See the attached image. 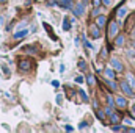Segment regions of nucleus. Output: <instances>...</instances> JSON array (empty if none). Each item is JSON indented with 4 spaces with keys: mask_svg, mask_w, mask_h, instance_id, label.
Segmentation results:
<instances>
[{
    "mask_svg": "<svg viewBox=\"0 0 135 133\" xmlns=\"http://www.w3.org/2000/svg\"><path fill=\"white\" fill-rule=\"evenodd\" d=\"M90 33H91V38H93V39H99V38H101V27H99L98 24H96V25H91Z\"/></svg>",
    "mask_w": 135,
    "mask_h": 133,
    "instance_id": "1",
    "label": "nucleus"
},
{
    "mask_svg": "<svg viewBox=\"0 0 135 133\" xmlns=\"http://www.w3.org/2000/svg\"><path fill=\"white\" fill-rule=\"evenodd\" d=\"M118 33V24L116 22H110L108 24V38H115Z\"/></svg>",
    "mask_w": 135,
    "mask_h": 133,
    "instance_id": "2",
    "label": "nucleus"
},
{
    "mask_svg": "<svg viewBox=\"0 0 135 133\" xmlns=\"http://www.w3.org/2000/svg\"><path fill=\"white\" fill-rule=\"evenodd\" d=\"M19 69L21 70H30L32 69V61L30 60H21L19 61Z\"/></svg>",
    "mask_w": 135,
    "mask_h": 133,
    "instance_id": "3",
    "label": "nucleus"
},
{
    "mask_svg": "<svg viewBox=\"0 0 135 133\" xmlns=\"http://www.w3.org/2000/svg\"><path fill=\"white\" fill-rule=\"evenodd\" d=\"M121 89H123V93H124L126 96H134V91L131 89V86H129L127 81H123V83H121Z\"/></svg>",
    "mask_w": 135,
    "mask_h": 133,
    "instance_id": "4",
    "label": "nucleus"
},
{
    "mask_svg": "<svg viewBox=\"0 0 135 133\" xmlns=\"http://www.w3.org/2000/svg\"><path fill=\"white\" fill-rule=\"evenodd\" d=\"M72 9H74L75 16H79V17H80V16H82V14L85 13V5H83V3H79V5H75V6H74Z\"/></svg>",
    "mask_w": 135,
    "mask_h": 133,
    "instance_id": "5",
    "label": "nucleus"
},
{
    "mask_svg": "<svg viewBox=\"0 0 135 133\" xmlns=\"http://www.w3.org/2000/svg\"><path fill=\"white\" fill-rule=\"evenodd\" d=\"M112 66H113V69L115 70H118V72H121L124 67H123V64H121V61L118 60V58H112Z\"/></svg>",
    "mask_w": 135,
    "mask_h": 133,
    "instance_id": "6",
    "label": "nucleus"
},
{
    "mask_svg": "<svg viewBox=\"0 0 135 133\" xmlns=\"http://www.w3.org/2000/svg\"><path fill=\"white\" fill-rule=\"evenodd\" d=\"M44 28H46V32H47V33L50 34V38H52L54 41H57V34L54 33V30H52V27H50L49 24H46V22H44Z\"/></svg>",
    "mask_w": 135,
    "mask_h": 133,
    "instance_id": "7",
    "label": "nucleus"
},
{
    "mask_svg": "<svg viewBox=\"0 0 135 133\" xmlns=\"http://www.w3.org/2000/svg\"><path fill=\"white\" fill-rule=\"evenodd\" d=\"M104 77H107V78L113 80V78H115V70H113V69H110V67H107V69L104 70Z\"/></svg>",
    "mask_w": 135,
    "mask_h": 133,
    "instance_id": "8",
    "label": "nucleus"
},
{
    "mask_svg": "<svg viewBox=\"0 0 135 133\" xmlns=\"http://www.w3.org/2000/svg\"><path fill=\"white\" fill-rule=\"evenodd\" d=\"M60 6H63V8H69V9H72V8H74L72 0H60Z\"/></svg>",
    "mask_w": 135,
    "mask_h": 133,
    "instance_id": "9",
    "label": "nucleus"
},
{
    "mask_svg": "<svg viewBox=\"0 0 135 133\" xmlns=\"http://www.w3.org/2000/svg\"><path fill=\"white\" fill-rule=\"evenodd\" d=\"M116 102H115V103H116V105H118V106H119V108H124V106H126V105H127V100L124 99V97H116Z\"/></svg>",
    "mask_w": 135,
    "mask_h": 133,
    "instance_id": "10",
    "label": "nucleus"
},
{
    "mask_svg": "<svg viewBox=\"0 0 135 133\" xmlns=\"http://www.w3.org/2000/svg\"><path fill=\"white\" fill-rule=\"evenodd\" d=\"M27 33H28V30H21V32H17V33L14 34V39L19 41V39H22L24 36H27Z\"/></svg>",
    "mask_w": 135,
    "mask_h": 133,
    "instance_id": "11",
    "label": "nucleus"
},
{
    "mask_svg": "<svg viewBox=\"0 0 135 133\" xmlns=\"http://www.w3.org/2000/svg\"><path fill=\"white\" fill-rule=\"evenodd\" d=\"M105 21H107V19H105V16H99V17L96 19V24H98L99 27H104V25H105Z\"/></svg>",
    "mask_w": 135,
    "mask_h": 133,
    "instance_id": "12",
    "label": "nucleus"
},
{
    "mask_svg": "<svg viewBox=\"0 0 135 133\" xmlns=\"http://www.w3.org/2000/svg\"><path fill=\"white\" fill-rule=\"evenodd\" d=\"M126 13H127V9H126V8H119V9L116 11V14H118V17H119V19H121V17H124V16H126Z\"/></svg>",
    "mask_w": 135,
    "mask_h": 133,
    "instance_id": "13",
    "label": "nucleus"
},
{
    "mask_svg": "<svg viewBox=\"0 0 135 133\" xmlns=\"http://www.w3.org/2000/svg\"><path fill=\"white\" fill-rule=\"evenodd\" d=\"M86 83H88L90 86H94V83H96L94 77H93V75H86Z\"/></svg>",
    "mask_w": 135,
    "mask_h": 133,
    "instance_id": "14",
    "label": "nucleus"
},
{
    "mask_svg": "<svg viewBox=\"0 0 135 133\" xmlns=\"http://www.w3.org/2000/svg\"><path fill=\"white\" fill-rule=\"evenodd\" d=\"M110 119H112L113 124H118V122H119V116H118L116 113H112V114H110Z\"/></svg>",
    "mask_w": 135,
    "mask_h": 133,
    "instance_id": "15",
    "label": "nucleus"
},
{
    "mask_svg": "<svg viewBox=\"0 0 135 133\" xmlns=\"http://www.w3.org/2000/svg\"><path fill=\"white\" fill-rule=\"evenodd\" d=\"M69 28H71V25H69V19H68V17H65V19H63V30H69Z\"/></svg>",
    "mask_w": 135,
    "mask_h": 133,
    "instance_id": "16",
    "label": "nucleus"
},
{
    "mask_svg": "<svg viewBox=\"0 0 135 133\" xmlns=\"http://www.w3.org/2000/svg\"><path fill=\"white\" fill-rule=\"evenodd\" d=\"M25 52H28V53H36L38 50H36L35 45H27V47H25Z\"/></svg>",
    "mask_w": 135,
    "mask_h": 133,
    "instance_id": "17",
    "label": "nucleus"
},
{
    "mask_svg": "<svg viewBox=\"0 0 135 133\" xmlns=\"http://www.w3.org/2000/svg\"><path fill=\"white\" fill-rule=\"evenodd\" d=\"M0 67H2V70H3L5 75H9V69H8V66H6L5 63H0Z\"/></svg>",
    "mask_w": 135,
    "mask_h": 133,
    "instance_id": "18",
    "label": "nucleus"
},
{
    "mask_svg": "<svg viewBox=\"0 0 135 133\" xmlns=\"http://www.w3.org/2000/svg\"><path fill=\"white\" fill-rule=\"evenodd\" d=\"M79 94H80V97H82V102H86V100H88V96L85 94L83 89H79Z\"/></svg>",
    "mask_w": 135,
    "mask_h": 133,
    "instance_id": "19",
    "label": "nucleus"
},
{
    "mask_svg": "<svg viewBox=\"0 0 135 133\" xmlns=\"http://www.w3.org/2000/svg\"><path fill=\"white\" fill-rule=\"evenodd\" d=\"M79 69H80V70H85V69H86V64H85V61H83V60H80V61H79Z\"/></svg>",
    "mask_w": 135,
    "mask_h": 133,
    "instance_id": "20",
    "label": "nucleus"
},
{
    "mask_svg": "<svg viewBox=\"0 0 135 133\" xmlns=\"http://www.w3.org/2000/svg\"><path fill=\"white\" fill-rule=\"evenodd\" d=\"M107 85H108V86H110V89H112V91H113V89H116V88H118V85H116V83H115V81H113V80H112V81H108V83H107Z\"/></svg>",
    "mask_w": 135,
    "mask_h": 133,
    "instance_id": "21",
    "label": "nucleus"
},
{
    "mask_svg": "<svg viewBox=\"0 0 135 133\" xmlns=\"http://www.w3.org/2000/svg\"><path fill=\"white\" fill-rule=\"evenodd\" d=\"M47 5L49 6H57V5H60V2H57V0H47Z\"/></svg>",
    "mask_w": 135,
    "mask_h": 133,
    "instance_id": "22",
    "label": "nucleus"
},
{
    "mask_svg": "<svg viewBox=\"0 0 135 133\" xmlns=\"http://www.w3.org/2000/svg\"><path fill=\"white\" fill-rule=\"evenodd\" d=\"M123 42H124V38L123 36H118L116 38V45H123Z\"/></svg>",
    "mask_w": 135,
    "mask_h": 133,
    "instance_id": "23",
    "label": "nucleus"
},
{
    "mask_svg": "<svg viewBox=\"0 0 135 133\" xmlns=\"http://www.w3.org/2000/svg\"><path fill=\"white\" fill-rule=\"evenodd\" d=\"M96 116H98V119H101L102 122H105V117H104V113H102V111H98Z\"/></svg>",
    "mask_w": 135,
    "mask_h": 133,
    "instance_id": "24",
    "label": "nucleus"
},
{
    "mask_svg": "<svg viewBox=\"0 0 135 133\" xmlns=\"http://www.w3.org/2000/svg\"><path fill=\"white\" fill-rule=\"evenodd\" d=\"M127 81H129V83H131V86H134V85H135V80H134V77H132V75H131V74H129V75H127Z\"/></svg>",
    "mask_w": 135,
    "mask_h": 133,
    "instance_id": "25",
    "label": "nucleus"
},
{
    "mask_svg": "<svg viewBox=\"0 0 135 133\" xmlns=\"http://www.w3.org/2000/svg\"><path fill=\"white\" fill-rule=\"evenodd\" d=\"M101 3H102V0H93V6H94V8H98Z\"/></svg>",
    "mask_w": 135,
    "mask_h": 133,
    "instance_id": "26",
    "label": "nucleus"
},
{
    "mask_svg": "<svg viewBox=\"0 0 135 133\" xmlns=\"http://www.w3.org/2000/svg\"><path fill=\"white\" fill-rule=\"evenodd\" d=\"M107 102H108V105H110V106H113V103H115V102H113V99H112L110 96H107Z\"/></svg>",
    "mask_w": 135,
    "mask_h": 133,
    "instance_id": "27",
    "label": "nucleus"
},
{
    "mask_svg": "<svg viewBox=\"0 0 135 133\" xmlns=\"http://www.w3.org/2000/svg\"><path fill=\"white\" fill-rule=\"evenodd\" d=\"M83 44H85V47H88V49H93V45H91V44H90L86 39H83Z\"/></svg>",
    "mask_w": 135,
    "mask_h": 133,
    "instance_id": "28",
    "label": "nucleus"
},
{
    "mask_svg": "<svg viewBox=\"0 0 135 133\" xmlns=\"http://www.w3.org/2000/svg\"><path fill=\"white\" fill-rule=\"evenodd\" d=\"M86 125H88L86 122H80V124H79V129H80V130H83V129H85Z\"/></svg>",
    "mask_w": 135,
    "mask_h": 133,
    "instance_id": "29",
    "label": "nucleus"
},
{
    "mask_svg": "<svg viewBox=\"0 0 135 133\" xmlns=\"http://www.w3.org/2000/svg\"><path fill=\"white\" fill-rule=\"evenodd\" d=\"M107 57V49H102V52H101V58H105Z\"/></svg>",
    "mask_w": 135,
    "mask_h": 133,
    "instance_id": "30",
    "label": "nucleus"
},
{
    "mask_svg": "<svg viewBox=\"0 0 135 133\" xmlns=\"http://www.w3.org/2000/svg\"><path fill=\"white\" fill-rule=\"evenodd\" d=\"M61 100H63V97H61V96H57V103H58V105L61 103Z\"/></svg>",
    "mask_w": 135,
    "mask_h": 133,
    "instance_id": "31",
    "label": "nucleus"
},
{
    "mask_svg": "<svg viewBox=\"0 0 135 133\" xmlns=\"http://www.w3.org/2000/svg\"><path fill=\"white\" fill-rule=\"evenodd\" d=\"M75 81H77V83H82V81H83V78H82V77H77V78H75Z\"/></svg>",
    "mask_w": 135,
    "mask_h": 133,
    "instance_id": "32",
    "label": "nucleus"
},
{
    "mask_svg": "<svg viewBox=\"0 0 135 133\" xmlns=\"http://www.w3.org/2000/svg\"><path fill=\"white\" fill-rule=\"evenodd\" d=\"M102 3H104V5H110V3H112V0H102Z\"/></svg>",
    "mask_w": 135,
    "mask_h": 133,
    "instance_id": "33",
    "label": "nucleus"
},
{
    "mask_svg": "<svg viewBox=\"0 0 135 133\" xmlns=\"http://www.w3.org/2000/svg\"><path fill=\"white\" fill-rule=\"evenodd\" d=\"M65 129H66L68 132H72V130H74V129H72V127H71V125H66V127H65Z\"/></svg>",
    "mask_w": 135,
    "mask_h": 133,
    "instance_id": "34",
    "label": "nucleus"
},
{
    "mask_svg": "<svg viewBox=\"0 0 135 133\" xmlns=\"http://www.w3.org/2000/svg\"><path fill=\"white\" fill-rule=\"evenodd\" d=\"M113 130H115V132H118V130H121V127H119V125H115V127H113Z\"/></svg>",
    "mask_w": 135,
    "mask_h": 133,
    "instance_id": "35",
    "label": "nucleus"
},
{
    "mask_svg": "<svg viewBox=\"0 0 135 133\" xmlns=\"http://www.w3.org/2000/svg\"><path fill=\"white\" fill-rule=\"evenodd\" d=\"M132 113H134V114H135V105H134V106H132Z\"/></svg>",
    "mask_w": 135,
    "mask_h": 133,
    "instance_id": "36",
    "label": "nucleus"
},
{
    "mask_svg": "<svg viewBox=\"0 0 135 133\" xmlns=\"http://www.w3.org/2000/svg\"><path fill=\"white\" fill-rule=\"evenodd\" d=\"M132 45H134V49H135V41H134V42H132Z\"/></svg>",
    "mask_w": 135,
    "mask_h": 133,
    "instance_id": "37",
    "label": "nucleus"
},
{
    "mask_svg": "<svg viewBox=\"0 0 135 133\" xmlns=\"http://www.w3.org/2000/svg\"><path fill=\"white\" fill-rule=\"evenodd\" d=\"M0 2H5V0H0Z\"/></svg>",
    "mask_w": 135,
    "mask_h": 133,
    "instance_id": "38",
    "label": "nucleus"
},
{
    "mask_svg": "<svg viewBox=\"0 0 135 133\" xmlns=\"http://www.w3.org/2000/svg\"><path fill=\"white\" fill-rule=\"evenodd\" d=\"M134 66H135V61H134Z\"/></svg>",
    "mask_w": 135,
    "mask_h": 133,
    "instance_id": "39",
    "label": "nucleus"
}]
</instances>
